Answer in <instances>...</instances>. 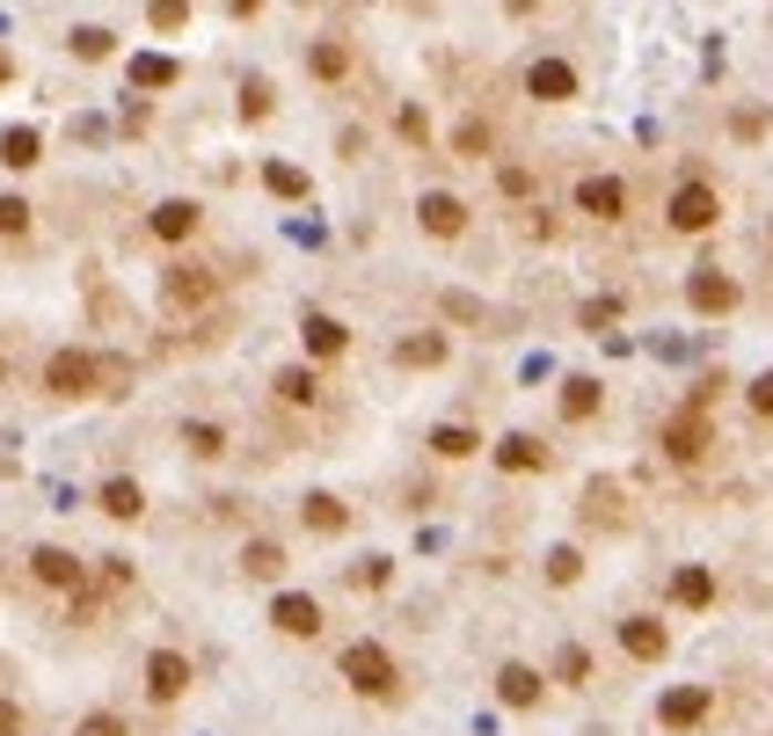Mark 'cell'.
<instances>
[{
    "label": "cell",
    "mask_w": 773,
    "mask_h": 736,
    "mask_svg": "<svg viewBox=\"0 0 773 736\" xmlns=\"http://www.w3.org/2000/svg\"><path fill=\"white\" fill-rule=\"evenodd\" d=\"M278 394H285V402H299V408H307V402L321 394V380H315L307 365H292V372H278Z\"/></svg>",
    "instance_id": "cell-31"
},
{
    "label": "cell",
    "mask_w": 773,
    "mask_h": 736,
    "mask_svg": "<svg viewBox=\"0 0 773 736\" xmlns=\"http://www.w3.org/2000/svg\"><path fill=\"white\" fill-rule=\"evenodd\" d=\"M496 467H504V474H540L547 453H540V438H518V431H511V438L496 445Z\"/></svg>",
    "instance_id": "cell-19"
},
{
    "label": "cell",
    "mask_w": 773,
    "mask_h": 736,
    "mask_svg": "<svg viewBox=\"0 0 773 736\" xmlns=\"http://www.w3.org/2000/svg\"><path fill=\"white\" fill-rule=\"evenodd\" d=\"M577 211H591V219H620V211H628L620 176H584V183H577Z\"/></svg>",
    "instance_id": "cell-13"
},
{
    "label": "cell",
    "mask_w": 773,
    "mask_h": 736,
    "mask_svg": "<svg viewBox=\"0 0 773 736\" xmlns=\"http://www.w3.org/2000/svg\"><path fill=\"white\" fill-rule=\"evenodd\" d=\"M664 219L679 234H708L722 219V205H715V190H708V183H679V190H671V205H664Z\"/></svg>",
    "instance_id": "cell-2"
},
{
    "label": "cell",
    "mask_w": 773,
    "mask_h": 736,
    "mask_svg": "<svg viewBox=\"0 0 773 736\" xmlns=\"http://www.w3.org/2000/svg\"><path fill=\"white\" fill-rule=\"evenodd\" d=\"M299 518H307V532H343L351 526V504H336L329 489H315L307 504H299Z\"/></svg>",
    "instance_id": "cell-17"
},
{
    "label": "cell",
    "mask_w": 773,
    "mask_h": 736,
    "mask_svg": "<svg viewBox=\"0 0 773 736\" xmlns=\"http://www.w3.org/2000/svg\"><path fill=\"white\" fill-rule=\"evenodd\" d=\"M8 81H16V59H8V52H0V89H8Z\"/></svg>",
    "instance_id": "cell-46"
},
{
    "label": "cell",
    "mask_w": 773,
    "mask_h": 736,
    "mask_svg": "<svg viewBox=\"0 0 773 736\" xmlns=\"http://www.w3.org/2000/svg\"><path fill=\"white\" fill-rule=\"evenodd\" d=\"M563 416H569V423L598 416V380H569V386H563Z\"/></svg>",
    "instance_id": "cell-29"
},
{
    "label": "cell",
    "mask_w": 773,
    "mask_h": 736,
    "mask_svg": "<svg viewBox=\"0 0 773 736\" xmlns=\"http://www.w3.org/2000/svg\"><path fill=\"white\" fill-rule=\"evenodd\" d=\"M671 598H679V605H693V613H701L708 598H715V577H708V569H679V577H671Z\"/></svg>",
    "instance_id": "cell-27"
},
{
    "label": "cell",
    "mask_w": 773,
    "mask_h": 736,
    "mask_svg": "<svg viewBox=\"0 0 773 736\" xmlns=\"http://www.w3.org/2000/svg\"><path fill=\"white\" fill-rule=\"evenodd\" d=\"M475 431H467V423H439V431H431V453H439V459H467V453H475Z\"/></svg>",
    "instance_id": "cell-26"
},
{
    "label": "cell",
    "mask_w": 773,
    "mask_h": 736,
    "mask_svg": "<svg viewBox=\"0 0 773 736\" xmlns=\"http://www.w3.org/2000/svg\"><path fill=\"white\" fill-rule=\"evenodd\" d=\"M264 183H270L278 197H307V176H299V168H285V160H270V168H264Z\"/></svg>",
    "instance_id": "cell-34"
},
{
    "label": "cell",
    "mask_w": 773,
    "mask_h": 736,
    "mask_svg": "<svg viewBox=\"0 0 773 736\" xmlns=\"http://www.w3.org/2000/svg\"><path fill=\"white\" fill-rule=\"evenodd\" d=\"M307 73H315V81H343V73H351V52H343L336 37H315V44H307Z\"/></svg>",
    "instance_id": "cell-21"
},
{
    "label": "cell",
    "mask_w": 773,
    "mask_h": 736,
    "mask_svg": "<svg viewBox=\"0 0 773 736\" xmlns=\"http://www.w3.org/2000/svg\"><path fill=\"white\" fill-rule=\"evenodd\" d=\"M343 678H351V693H365V701H394V693H402V671H394V656H386L380 642L343 649Z\"/></svg>",
    "instance_id": "cell-1"
},
{
    "label": "cell",
    "mask_w": 773,
    "mask_h": 736,
    "mask_svg": "<svg viewBox=\"0 0 773 736\" xmlns=\"http://www.w3.org/2000/svg\"><path fill=\"white\" fill-rule=\"evenodd\" d=\"M44 386H52V394H95V357L89 351H52L44 357Z\"/></svg>",
    "instance_id": "cell-6"
},
{
    "label": "cell",
    "mask_w": 773,
    "mask_h": 736,
    "mask_svg": "<svg viewBox=\"0 0 773 736\" xmlns=\"http://www.w3.org/2000/svg\"><path fill=\"white\" fill-rule=\"evenodd\" d=\"M183 685H190V664H183L176 649H154V656H146V693L168 707V701H183Z\"/></svg>",
    "instance_id": "cell-9"
},
{
    "label": "cell",
    "mask_w": 773,
    "mask_h": 736,
    "mask_svg": "<svg viewBox=\"0 0 773 736\" xmlns=\"http://www.w3.org/2000/svg\"><path fill=\"white\" fill-rule=\"evenodd\" d=\"M103 510H110V518H124V526H132V518H140V510H146V489H140V481H132V474H117V481H103Z\"/></svg>",
    "instance_id": "cell-22"
},
{
    "label": "cell",
    "mask_w": 773,
    "mask_h": 736,
    "mask_svg": "<svg viewBox=\"0 0 773 736\" xmlns=\"http://www.w3.org/2000/svg\"><path fill=\"white\" fill-rule=\"evenodd\" d=\"M752 416H773V372H759V380H752Z\"/></svg>",
    "instance_id": "cell-43"
},
{
    "label": "cell",
    "mask_w": 773,
    "mask_h": 736,
    "mask_svg": "<svg viewBox=\"0 0 773 736\" xmlns=\"http://www.w3.org/2000/svg\"><path fill=\"white\" fill-rule=\"evenodd\" d=\"M620 649H628L635 664H657L671 649V634H664V620H650V613H635V620H620Z\"/></svg>",
    "instance_id": "cell-10"
},
{
    "label": "cell",
    "mask_w": 773,
    "mask_h": 736,
    "mask_svg": "<svg viewBox=\"0 0 773 736\" xmlns=\"http://www.w3.org/2000/svg\"><path fill=\"white\" fill-rule=\"evenodd\" d=\"M241 117H248V124L270 117V81H248V89H241Z\"/></svg>",
    "instance_id": "cell-37"
},
{
    "label": "cell",
    "mask_w": 773,
    "mask_h": 736,
    "mask_svg": "<svg viewBox=\"0 0 773 736\" xmlns=\"http://www.w3.org/2000/svg\"><path fill=\"white\" fill-rule=\"evenodd\" d=\"M30 577L44 583V591H73V598H81L89 569H81V554H66V547H37V554H30Z\"/></svg>",
    "instance_id": "cell-5"
},
{
    "label": "cell",
    "mask_w": 773,
    "mask_h": 736,
    "mask_svg": "<svg viewBox=\"0 0 773 736\" xmlns=\"http://www.w3.org/2000/svg\"><path fill=\"white\" fill-rule=\"evenodd\" d=\"M95 394H132V365L124 357H95Z\"/></svg>",
    "instance_id": "cell-33"
},
{
    "label": "cell",
    "mask_w": 773,
    "mask_h": 736,
    "mask_svg": "<svg viewBox=\"0 0 773 736\" xmlns=\"http://www.w3.org/2000/svg\"><path fill=\"white\" fill-rule=\"evenodd\" d=\"M241 569H248L256 583H278V577H285V547H278V540H248Z\"/></svg>",
    "instance_id": "cell-24"
},
{
    "label": "cell",
    "mask_w": 773,
    "mask_h": 736,
    "mask_svg": "<svg viewBox=\"0 0 773 736\" xmlns=\"http://www.w3.org/2000/svg\"><path fill=\"white\" fill-rule=\"evenodd\" d=\"M110 44H117V37H110L103 22H81V30H73V59H110Z\"/></svg>",
    "instance_id": "cell-30"
},
{
    "label": "cell",
    "mask_w": 773,
    "mask_h": 736,
    "mask_svg": "<svg viewBox=\"0 0 773 736\" xmlns=\"http://www.w3.org/2000/svg\"><path fill=\"white\" fill-rule=\"evenodd\" d=\"M37 154H44V139H37L30 124H8V132H0V160H8V168H37Z\"/></svg>",
    "instance_id": "cell-23"
},
{
    "label": "cell",
    "mask_w": 773,
    "mask_h": 736,
    "mask_svg": "<svg viewBox=\"0 0 773 736\" xmlns=\"http://www.w3.org/2000/svg\"><path fill=\"white\" fill-rule=\"evenodd\" d=\"M664 453L679 459V467H693V459L708 453V416L701 408H679V416L664 423Z\"/></svg>",
    "instance_id": "cell-8"
},
{
    "label": "cell",
    "mask_w": 773,
    "mask_h": 736,
    "mask_svg": "<svg viewBox=\"0 0 773 736\" xmlns=\"http://www.w3.org/2000/svg\"><path fill=\"white\" fill-rule=\"evenodd\" d=\"M73 736H132V729H124L117 715H81V729H73Z\"/></svg>",
    "instance_id": "cell-40"
},
{
    "label": "cell",
    "mask_w": 773,
    "mask_h": 736,
    "mask_svg": "<svg viewBox=\"0 0 773 736\" xmlns=\"http://www.w3.org/2000/svg\"><path fill=\"white\" fill-rule=\"evenodd\" d=\"M394 365H445V335L439 329H423V335H402V343H394Z\"/></svg>",
    "instance_id": "cell-20"
},
{
    "label": "cell",
    "mask_w": 773,
    "mask_h": 736,
    "mask_svg": "<svg viewBox=\"0 0 773 736\" xmlns=\"http://www.w3.org/2000/svg\"><path fill=\"white\" fill-rule=\"evenodd\" d=\"M146 227H154V241H190V234H197V205H190V197H168V205H154Z\"/></svg>",
    "instance_id": "cell-16"
},
{
    "label": "cell",
    "mask_w": 773,
    "mask_h": 736,
    "mask_svg": "<svg viewBox=\"0 0 773 736\" xmlns=\"http://www.w3.org/2000/svg\"><path fill=\"white\" fill-rule=\"evenodd\" d=\"M657 715H664V729H701L708 722V685H671L664 701H657Z\"/></svg>",
    "instance_id": "cell-11"
},
{
    "label": "cell",
    "mask_w": 773,
    "mask_h": 736,
    "mask_svg": "<svg viewBox=\"0 0 773 736\" xmlns=\"http://www.w3.org/2000/svg\"><path fill=\"white\" fill-rule=\"evenodd\" d=\"M496 693H504V707H533L540 701V671L533 664H504L496 671Z\"/></svg>",
    "instance_id": "cell-18"
},
{
    "label": "cell",
    "mask_w": 773,
    "mask_h": 736,
    "mask_svg": "<svg viewBox=\"0 0 773 736\" xmlns=\"http://www.w3.org/2000/svg\"><path fill=\"white\" fill-rule=\"evenodd\" d=\"M183 15H190V8H183V0H161V8H154V30H176Z\"/></svg>",
    "instance_id": "cell-44"
},
{
    "label": "cell",
    "mask_w": 773,
    "mask_h": 736,
    "mask_svg": "<svg viewBox=\"0 0 773 736\" xmlns=\"http://www.w3.org/2000/svg\"><path fill=\"white\" fill-rule=\"evenodd\" d=\"M686 299H693V314H730V307H738V278H730V270H693V278H686Z\"/></svg>",
    "instance_id": "cell-4"
},
{
    "label": "cell",
    "mask_w": 773,
    "mask_h": 736,
    "mask_svg": "<svg viewBox=\"0 0 773 736\" xmlns=\"http://www.w3.org/2000/svg\"><path fill=\"white\" fill-rule=\"evenodd\" d=\"M124 583H132V561L110 554V561H103V591H124Z\"/></svg>",
    "instance_id": "cell-42"
},
{
    "label": "cell",
    "mask_w": 773,
    "mask_h": 736,
    "mask_svg": "<svg viewBox=\"0 0 773 736\" xmlns=\"http://www.w3.org/2000/svg\"><path fill=\"white\" fill-rule=\"evenodd\" d=\"M453 146H460V154H482V146H489V124H482V117H467V124L453 132Z\"/></svg>",
    "instance_id": "cell-38"
},
{
    "label": "cell",
    "mask_w": 773,
    "mask_h": 736,
    "mask_svg": "<svg viewBox=\"0 0 773 736\" xmlns=\"http://www.w3.org/2000/svg\"><path fill=\"white\" fill-rule=\"evenodd\" d=\"M270 620H278L292 642H307V634H321V605L307 591H278V605H270Z\"/></svg>",
    "instance_id": "cell-12"
},
{
    "label": "cell",
    "mask_w": 773,
    "mask_h": 736,
    "mask_svg": "<svg viewBox=\"0 0 773 736\" xmlns=\"http://www.w3.org/2000/svg\"><path fill=\"white\" fill-rule=\"evenodd\" d=\"M526 95L533 103H569V95H577V66H569V59H533L526 66Z\"/></svg>",
    "instance_id": "cell-7"
},
{
    "label": "cell",
    "mask_w": 773,
    "mask_h": 736,
    "mask_svg": "<svg viewBox=\"0 0 773 736\" xmlns=\"http://www.w3.org/2000/svg\"><path fill=\"white\" fill-rule=\"evenodd\" d=\"M628 510H620V489L614 481H591V526H620Z\"/></svg>",
    "instance_id": "cell-32"
},
{
    "label": "cell",
    "mask_w": 773,
    "mask_h": 736,
    "mask_svg": "<svg viewBox=\"0 0 773 736\" xmlns=\"http://www.w3.org/2000/svg\"><path fill=\"white\" fill-rule=\"evenodd\" d=\"M132 81H140V89H176L183 66L176 59H161V52H146V59H132Z\"/></svg>",
    "instance_id": "cell-25"
},
{
    "label": "cell",
    "mask_w": 773,
    "mask_h": 736,
    "mask_svg": "<svg viewBox=\"0 0 773 736\" xmlns=\"http://www.w3.org/2000/svg\"><path fill=\"white\" fill-rule=\"evenodd\" d=\"M299 335H307V357H343V351H351V329H343L336 314H307V321H299Z\"/></svg>",
    "instance_id": "cell-15"
},
{
    "label": "cell",
    "mask_w": 773,
    "mask_h": 736,
    "mask_svg": "<svg viewBox=\"0 0 773 736\" xmlns=\"http://www.w3.org/2000/svg\"><path fill=\"white\" fill-rule=\"evenodd\" d=\"M555 671H563V685H584V678H591V656H584V649L569 642L563 656H555Z\"/></svg>",
    "instance_id": "cell-36"
},
{
    "label": "cell",
    "mask_w": 773,
    "mask_h": 736,
    "mask_svg": "<svg viewBox=\"0 0 773 736\" xmlns=\"http://www.w3.org/2000/svg\"><path fill=\"white\" fill-rule=\"evenodd\" d=\"M212 292H219V270L212 263H168V278H161V299H168V307H205Z\"/></svg>",
    "instance_id": "cell-3"
},
{
    "label": "cell",
    "mask_w": 773,
    "mask_h": 736,
    "mask_svg": "<svg viewBox=\"0 0 773 736\" xmlns=\"http://www.w3.org/2000/svg\"><path fill=\"white\" fill-rule=\"evenodd\" d=\"M183 445H190L197 459H219L227 453V431H219V423H183Z\"/></svg>",
    "instance_id": "cell-28"
},
{
    "label": "cell",
    "mask_w": 773,
    "mask_h": 736,
    "mask_svg": "<svg viewBox=\"0 0 773 736\" xmlns=\"http://www.w3.org/2000/svg\"><path fill=\"white\" fill-rule=\"evenodd\" d=\"M0 736H22V707L16 701H0Z\"/></svg>",
    "instance_id": "cell-45"
},
{
    "label": "cell",
    "mask_w": 773,
    "mask_h": 736,
    "mask_svg": "<svg viewBox=\"0 0 773 736\" xmlns=\"http://www.w3.org/2000/svg\"><path fill=\"white\" fill-rule=\"evenodd\" d=\"M577 569H584L577 547H555V554H547V583H577Z\"/></svg>",
    "instance_id": "cell-35"
},
{
    "label": "cell",
    "mask_w": 773,
    "mask_h": 736,
    "mask_svg": "<svg viewBox=\"0 0 773 736\" xmlns=\"http://www.w3.org/2000/svg\"><path fill=\"white\" fill-rule=\"evenodd\" d=\"M416 219H423V234H439V241H453V234L467 227V205H460L453 190H431V197L416 205Z\"/></svg>",
    "instance_id": "cell-14"
},
{
    "label": "cell",
    "mask_w": 773,
    "mask_h": 736,
    "mask_svg": "<svg viewBox=\"0 0 773 736\" xmlns=\"http://www.w3.org/2000/svg\"><path fill=\"white\" fill-rule=\"evenodd\" d=\"M386 577H394V561H386V554H372V561H365V569H358V583H365V591H380V583H386Z\"/></svg>",
    "instance_id": "cell-41"
},
{
    "label": "cell",
    "mask_w": 773,
    "mask_h": 736,
    "mask_svg": "<svg viewBox=\"0 0 773 736\" xmlns=\"http://www.w3.org/2000/svg\"><path fill=\"white\" fill-rule=\"evenodd\" d=\"M30 227V205L22 197H0V234H22Z\"/></svg>",
    "instance_id": "cell-39"
}]
</instances>
